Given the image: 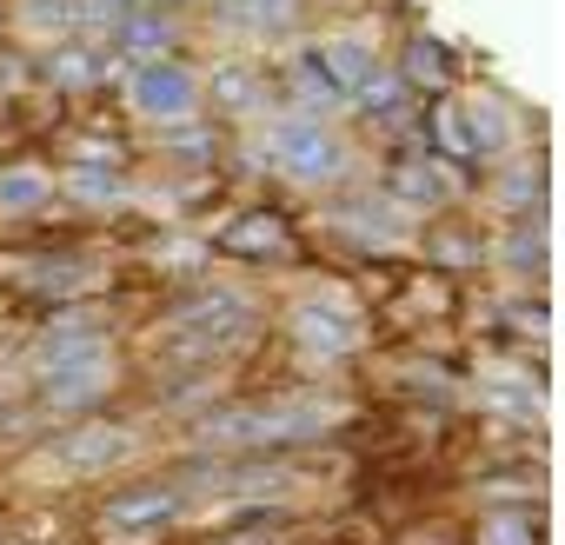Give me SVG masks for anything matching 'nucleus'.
<instances>
[{
    "label": "nucleus",
    "mask_w": 565,
    "mask_h": 545,
    "mask_svg": "<svg viewBox=\"0 0 565 545\" xmlns=\"http://www.w3.org/2000/svg\"><path fill=\"white\" fill-rule=\"evenodd\" d=\"M340 426V406L327 399H253V406H220L193 426V446L206 452H266V446H313Z\"/></svg>",
    "instance_id": "1"
},
{
    "label": "nucleus",
    "mask_w": 565,
    "mask_h": 545,
    "mask_svg": "<svg viewBox=\"0 0 565 545\" xmlns=\"http://www.w3.org/2000/svg\"><path fill=\"white\" fill-rule=\"evenodd\" d=\"M253 333H259V300L239 293V287H200V293H186V300L167 313V327H160V340H167V353H173L180 366L226 360V353H239Z\"/></svg>",
    "instance_id": "2"
},
{
    "label": "nucleus",
    "mask_w": 565,
    "mask_h": 545,
    "mask_svg": "<svg viewBox=\"0 0 565 545\" xmlns=\"http://www.w3.org/2000/svg\"><path fill=\"white\" fill-rule=\"evenodd\" d=\"M266 167L279 180H294V186H333V180H347L353 153H347V140L327 120H313V114H279L266 127Z\"/></svg>",
    "instance_id": "3"
},
{
    "label": "nucleus",
    "mask_w": 565,
    "mask_h": 545,
    "mask_svg": "<svg viewBox=\"0 0 565 545\" xmlns=\"http://www.w3.org/2000/svg\"><path fill=\"white\" fill-rule=\"evenodd\" d=\"M373 67H380V61H373V47H366V41L333 34V41H307V47L294 54V87H300L307 100L353 107V94L366 87V74H373Z\"/></svg>",
    "instance_id": "4"
},
{
    "label": "nucleus",
    "mask_w": 565,
    "mask_h": 545,
    "mask_svg": "<svg viewBox=\"0 0 565 545\" xmlns=\"http://www.w3.org/2000/svg\"><path fill=\"white\" fill-rule=\"evenodd\" d=\"M360 340H366V320H360L353 300H340V293H313V300L294 307V346H300L307 360H353Z\"/></svg>",
    "instance_id": "5"
},
{
    "label": "nucleus",
    "mask_w": 565,
    "mask_h": 545,
    "mask_svg": "<svg viewBox=\"0 0 565 545\" xmlns=\"http://www.w3.org/2000/svg\"><path fill=\"white\" fill-rule=\"evenodd\" d=\"M127 107L140 120H186L200 107V74L186 61H173V54L140 61V67H127Z\"/></svg>",
    "instance_id": "6"
},
{
    "label": "nucleus",
    "mask_w": 565,
    "mask_h": 545,
    "mask_svg": "<svg viewBox=\"0 0 565 545\" xmlns=\"http://www.w3.org/2000/svg\"><path fill=\"white\" fill-rule=\"evenodd\" d=\"M180 505H186V485H173V479H147V485L114 492V499L100 505V525H107V532H160V525L180 519Z\"/></svg>",
    "instance_id": "7"
},
{
    "label": "nucleus",
    "mask_w": 565,
    "mask_h": 545,
    "mask_svg": "<svg viewBox=\"0 0 565 545\" xmlns=\"http://www.w3.org/2000/svg\"><path fill=\"white\" fill-rule=\"evenodd\" d=\"M114 393V353H87V360H67V366H47L41 373V399L54 413H87Z\"/></svg>",
    "instance_id": "8"
},
{
    "label": "nucleus",
    "mask_w": 565,
    "mask_h": 545,
    "mask_svg": "<svg viewBox=\"0 0 565 545\" xmlns=\"http://www.w3.org/2000/svg\"><path fill=\"white\" fill-rule=\"evenodd\" d=\"M127 452H134V426H114V419H87V426H74V432L54 446L61 472H74V479H94V472L120 466Z\"/></svg>",
    "instance_id": "9"
},
{
    "label": "nucleus",
    "mask_w": 565,
    "mask_h": 545,
    "mask_svg": "<svg viewBox=\"0 0 565 545\" xmlns=\"http://www.w3.org/2000/svg\"><path fill=\"white\" fill-rule=\"evenodd\" d=\"M386 200L399 213H426V206H446L452 200V167L446 160H399L386 173Z\"/></svg>",
    "instance_id": "10"
},
{
    "label": "nucleus",
    "mask_w": 565,
    "mask_h": 545,
    "mask_svg": "<svg viewBox=\"0 0 565 545\" xmlns=\"http://www.w3.org/2000/svg\"><path fill=\"white\" fill-rule=\"evenodd\" d=\"M220 246L233 259H287L294 253V226L279 220V213H239V220H226Z\"/></svg>",
    "instance_id": "11"
},
{
    "label": "nucleus",
    "mask_w": 565,
    "mask_h": 545,
    "mask_svg": "<svg viewBox=\"0 0 565 545\" xmlns=\"http://www.w3.org/2000/svg\"><path fill=\"white\" fill-rule=\"evenodd\" d=\"M180 41V21L173 14H153V8H134L127 21H114V47L140 67V61H167Z\"/></svg>",
    "instance_id": "12"
},
{
    "label": "nucleus",
    "mask_w": 565,
    "mask_h": 545,
    "mask_svg": "<svg viewBox=\"0 0 565 545\" xmlns=\"http://www.w3.org/2000/svg\"><path fill=\"white\" fill-rule=\"evenodd\" d=\"M333 226L340 233H353V239H366V246H399L406 239V213L380 193V200H347L340 213H333Z\"/></svg>",
    "instance_id": "13"
},
{
    "label": "nucleus",
    "mask_w": 565,
    "mask_h": 545,
    "mask_svg": "<svg viewBox=\"0 0 565 545\" xmlns=\"http://www.w3.org/2000/svg\"><path fill=\"white\" fill-rule=\"evenodd\" d=\"M353 114H360V120H373V127H399V120L413 114V87L399 81V67H373V74H366V87L353 94Z\"/></svg>",
    "instance_id": "14"
},
{
    "label": "nucleus",
    "mask_w": 565,
    "mask_h": 545,
    "mask_svg": "<svg viewBox=\"0 0 565 545\" xmlns=\"http://www.w3.org/2000/svg\"><path fill=\"white\" fill-rule=\"evenodd\" d=\"M21 280H28L34 293H94L100 266H94V259H74V253H54V259H28Z\"/></svg>",
    "instance_id": "15"
},
{
    "label": "nucleus",
    "mask_w": 565,
    "mask_h": 545,
    "mask_svg": "<svg viewBox=\"0 0 565 545\" xmlns=\"http://www.w3.org/2000/svg\"><path fill=\"white\" fill-rule=\"evenodd\" d=\"M87 353H107V327L100 320H61V327L41 333V373L67 366V360H87Z\"/></svg>",
    "instance_id": "16"
},
{
    "label": "nucleus",
    "mask_w": 565,
    "mask_h": 545,
    "mask_svg": "<svg viewBox=\"0 0 565 545\" xmlns=\"http://www.w3.org/2000/svg\"><path fill=\"white\" fill-rule=\"evenodd\" d=\"M54 200V180H47V167H34V160H21V167H0V213L8 220H21V213H41Z\"/></svg>",
    "instance_id": "17"
},
{
    "label": "nucleus",
    "mask_w": 565,
    "mask_h": 545,
    "mask_svg": "<svg viewBox=\"0 0 565 545\" xmlns=\"http://www.w3.org/2000/svg\"><path fill=\"white\" fill-rule=\"evenodd\" d=\"M220 14L239 34H279V28H294L300 0H220Z\"/></svg>",
    "instance_id": "18"
},
{
    "label": "nucleus",
    "mask_w": 565,
    "mask_h": 545,
    "mask_svg": "<svg viewBox=\"0 0 565 545\" xmlns=\"http://www.w3.org/2000/svg\"><path fill=\"white\" fill-rule=\"evenodd\" d=\"M399 81H406V87H446V81H452V54H446L433 34H419V41L406 47V61H399Z\"/></svg>",
    "instance_id": "19"
},
{
    "label": "nucleus",
    "mask_w": 565,
    "mask_h": 545,
    "mask_svg": "<svg viewBox=\"0 0 565 545\" xmlns=\"http://www.w3.org/2000/svg\"><path fill=\"white\" fill-rule=\"evenodd\" d=\"M433 147H439V160L452 153V160H479V147H472V120H466V107H433Z\"/></svg>",
    "instance_id": "20"
},
{
    "label": "nucleus",
    "mask_w": 565,
    "mask_h": 545,
    "mask_svg": "<svg viewBox=\"0 0 565 545\" xmlns=\"http://www.w3.org/2000/svg\"><path fill=\"white\" fill-rule=\"evenodd\" d=\"M47 81L67 87V94H87V87L100 81V54H94V47H61V54L47 61Z\"/></svg>",
    "instance_id": "21"
},
{
    "label": "nucleus",
    "mask_w": 565,
    "mask_h": 545,
    "mask_svg": "<svg viewBox=\"0 0 565 545\" xmlns=\"http://www.w3.org/2000/svg\"><path fill=\"white\" fill-rule=\"evenodd\" d=\"M67 193L87 200V206H114V200H127V180L114 167H74L67 173Z\"/></svg>",
    "instance_id": "22"
},
{
    "label": "nucleus",
    "mask_w": 565,
    "mask_h": 545,
    "mask_svg": "<svg viewBox=\"0 0 565 545\" xmlns=\"http://www.w3.org/2000/svg\"><path fill=\"white\" fill-rule=\"evenodd\" d=\"M213 100H220V107H233V114H253V107L266 100V87L253 81V67H220V81H213Z\"/></svg>",
    "instance_id": "23"
},
{
    "label": "nucleus",
    "mask_w": 565,
    "mask_h": 545,
    "mask_svg": "<svg viewBox=\"0 0 565 545\" xmlns=\"http://www.w3.org/2000/svg\"><path fill=\"white\" fill-rule=\"evenodd\" d=\"M74 21V0H21V28L28 34H61Z\"/></svg>",
    "instance_id": "24"
},
{
    "label": "nucleus",
    "mask_w": 565,
    "mask_h": 545,
    "mask_svg": "<svg viewBox=\"0 0 565 545\" xmlns=\"http://www.w3.org/2000/svg\"><path fill=\"white\" fill-rule=\"evenodd\" d=\"M499 200H505V206H539V200H545V167H532V160L512 167L505 186H499Z\"/></svg>",
    "instance_id": "25"
},
{
    "label": "nucleus",
    "mask_w": 565,
    "mask_h": 545,
    "mask_svg": "<svg viewBox=\"0 0 565 545\" xmlns=\"http://www.w3.org/2000/svg\"><path fill=\"white\" fill-rule=\"evenodd\" d=\"M479 545H539V532H532V519H519V512H499V519H486Z\"/></svg>",
    "instance_id": "26"
},
{
    "label": "nucleus",
    "mask_w": 565,
    "mask_h": 545,
    "mask_svg": "<svg viewBox=\"0 0 565 545\" xmlns=\"http://www.w3.org/2000/svg\"><path fill=\"white\" fill-rule=\"evenodd\" d=\"M140 8V0H74V21L81 28H114V21H127Z\"/></svg>",
    "instance_id": "27"
},
{
    "label": "nucleus",
    "mask_w": 565,
    "mask_h": 545,
    "mask_svg": "<svg viewBox=\"0 0 565 545\" xmlns=\"http://www.w3.org/2000/svg\"><path fill=\"white\" fill-rule=\"evenodd\" d=\"M505 259H512V266H545V233H539V226H519V233L505 239Z\"/></svg>",
    "instance_id": "28"
}]
</instances>
